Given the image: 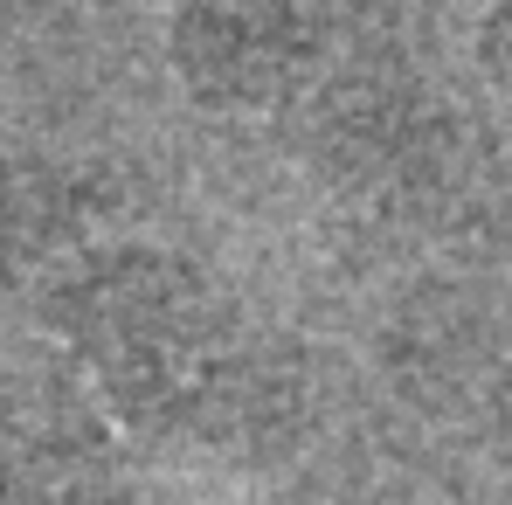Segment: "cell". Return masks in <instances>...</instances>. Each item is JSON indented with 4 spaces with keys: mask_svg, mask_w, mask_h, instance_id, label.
<instances>
[{
    "mask_svg": "<svg viewBox=\"0 0 512 505\" xmlns=\"http://www.w3.org/2000/svg\"><path fill=\"white\" fill-rule=\"evenodd\" d=\"M28 312L111 422L146 443H194L208 395L250 333V312L201 256L125 229L63 263Z\"/></svg>",
    "mask_w": 512,
    "mask_h": 505,
    "instance_id": "1",
    "label": "cell"
},
{
    "mask_svg": "<svg viewBox=\"0 0 512 505\" xmlns=\"http://www.w3.org/2000/svg\"><path fill=\"white\" fill-rule=\"evenodd\" d=\"M340 42V0H173L167 77L208 118H284L312 104Z\"/></svg>",
    "mask_w": 512,
    "mask_h": 505,
    "instance_id": "2",
    "label": "cell"
},
{
    "mask_svg": "<svg viewBox=\"0 0 512 505\" xmlns=\"http://www.w3.org/2000/svg\"><path fill=\"white\" fill-rule=\"evenodd\" d=\"M0 505H139L125 429L70 360L0 374Z\"/></svg>",
    "mask_w": 512,
    "mask_h": 505,
    "instance_id": "3",
    "label": "cell"
},
{
    "mask_svg": "<svg viewBox=\"0 0 512 505\" xmlns=\"http://www.w3.org/2000/svg\"><path fill=\"white\" fill-rule=\"evenodd\" d=\"M132 215V180L118 160L77 146H7L0 153V298H35L63 263L118 236Z\"/></svg>",
    "mask_w": 512,
    "mask_h": 505,
    "instance_id": "4",
    "label": "cell"
},
{
    "mask_svg": "<svg viewBox=\"0 0 512 505\" xmlns=\"http://www.w3.org/2000/svg\"><path fill=\"white\" fill-rule=\"evenodd\" d=\"M305 429H312V360L298 353L291 333H263L250 319L222 388L201 409L194 443L270 464V457H291L305 443Z\"/></svg>",
    "mask_w": 512,
    "mask_h": 505,
    "instance_id": "5",
    "label": "cell"
}]
</instances>
